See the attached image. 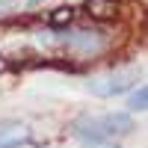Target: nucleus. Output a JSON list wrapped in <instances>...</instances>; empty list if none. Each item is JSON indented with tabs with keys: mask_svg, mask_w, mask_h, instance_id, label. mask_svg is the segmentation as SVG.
<instances>
[{
	"mask_svg": "<svg viewBox=\"0 0 148 148\" xmlns=\"http://www.w3.org/2000/svg\"><path fill=\"white\" fill-rule=\"evenodd\" d=\"M98 125H101L107 139L127 136V133H133V113H107L98 119Z\"/></svg>",
	"mask_w": 148,
	"mask_h": 148,
	"instance_id": "f257e3e1",
	"label": "nucleus"
},
{
	"mask_svg": "<svg viewBox=\"0 0 148 148\" xmlns=\"http://www.w3.org/2000/svg\"><path fill=\"white\" fill-rule=\"evenodd\" d=\"M136 83L130 74H110V77H101V80H92V92L98 98H113V95H121L125 89Z\"/></svg>",
	"mask_w": 148,
	"mask_h": 148,
	"instance_id": "f03ea898",
	"label": "nucleus"
},
{
	"mask_svg": "<svg viewBox=\"0 0 148 148\" xmlns=\"http://www.w3.org/2000/svg\"><path fill=\"white\" fill-rule=\"evenodd\" d=\"M30 142V127L21 121H0V148H21Z\"/></svg>",
	"mask_w": 148,
	"mask_h": 148,
	"instance_id": "7ed1b4c3",
	"label": "nucleus"
},
{
	"mask_svg": "<svg viewBox=\"0 0 148 148\" xmlns=\"http://www.w3.org/2000/svg\"><path fill=\"white\" fill-rule=\"evenodd\" d=\"M83 9L89 12L95 21H113L119 15V0H86Z\"/></svg>",
	"mask_w": 148,
	"mask_h": 148,
	"instance_id": "20e7f679",
	"label": "nucleus"
},
{
	"mask_svg": "<svg viewBox=\"0 0 148 148\" xmlns=\"http://www.w3.org/2000/svg\"><path fill=\"white\" fill-rule=\"evenodd\" d=\"M148 110V86L142 83L136 92L127 98V113H145Z\"/></svg>",
	"mask_w": 148,
	"mask_h": 148,
	"instance_id": "39448f33",
	"label": "nucleus"
},
{
	"mask_svg": "<svg viewBox=\"0 0 148 148\" xmlns=\"http://www.w3.org/2000/svg\"><path fill=\"white\" fill-rule=\"evenodd\" d=\"M74 21V6H59L51 18H47V27L51 30H59V27H65V24Z\"/></svg>",
	"mask_w": 148,
	"mask_h": 148,
	"instance_id": "423d86ee",
	"label": "nucleus"
},
{
	"mask_svg": "<svg viewBox=\"0 0 148 148\" xmlns=\"http://www.w3.org/2000/svg\"><path fill=\"white\" fill-rule=\"evenodd\" d=\"M83 148H119V142H113V139H92V142H86Z\"/></svg>",
	"mask_w": 148,
	"mask_h": 148,
	"instance_id": "0eeeda50",
	"label": "nucleus"
},
{
	"mask_svg": "<svg viewBox=\"0 0 148 148\" xmlns=\"http://www.w3.org/2000/svg\"><path fill=\"white\" fill-rule=\"evenodd\" d=\"M6 71V59H3V53H0V74Z\"/></svg>",
	"mask_w": 148,
	"mask_h": 148,
	"instance_id": "6e6552de",
	"label": "nucleus"
}]
</instances>
